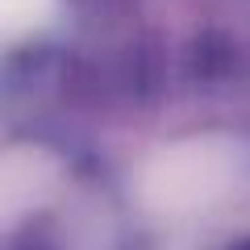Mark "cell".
I'll return each instance as SVG.
<instances>
[{"instance_id": "cell-1", "label": "cell", "mask_w": 250, "mask_h": 250, "mask_svg": "<svg viewBox=\"0 0 250 250\" xmlns=\"http://www.w3.org/2000/svg\"><path fill=\"white\" fill-rule=\"evenodd\" d=\"M242 175V150L229 138L171 142L146 163L142 200L154 213H192L225 196Z\"/></svg>"}, {"instance_id": "cell-2", "label": "cell", "mask_w": 250, "mask_h": 250, "mask_svg": "<svg viewBox=\"0 0 250 250\" xmlns=\"http://www.w3.org/2000/svg\"><path fill=\"white\" fill-rule=\"evenodd\" d=\"M54 13V0H0V29L9 42L25 34H38V29L50 21Z\"/></svg>"}]
</instances>
